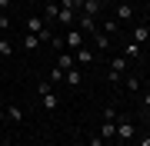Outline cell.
<instances>
[{
    "instance_id": "obj_9",
    "label": "cell",
    "mask_w": 150,
    "mask_h": 146,
    "mask_svg": "<svg viewBox=\"0 0 150 146\" xmlns=\"http://www.w3.org/2000/svg\"><path fill=\"white\" fill-rule=\"evenodd\" d=\"M120 57H127V60H140V57H144V47H140V43H134V40H130V43L123 47V53H120Z\"/></svg>"
},
{
    "instance_id": "obj_15",
    "label": "cell",
    "mask_w": 150,
    "mask_h": 146,
    "mask_svg": "<svg viewBox=\"0 0 150 146\" xmlns=\"http://www.w3.org/2000/svg\"><path fill=\"white\" fill-rule=\"evenodd\" d=\"M4 113H7V119H10V123H20V119H23V110L17 106V103H10V106H7Z\"/></svg>"
},
{
    "instance_id": "obj_8",
    "label": "cell",
    "mask_w": 150,
    "mask_h": 146,
    "mask_svg": "<svg viewBox=\"0 0 150 146\" xmlns=\"http://www.w3.org/2000/svg\"><path fill=\"white\" fill-rule=\"evenodd\" d=\"M74 60H77V66H90V63H93V50H90V47H80Z\"/></svg>"
},
{
    "instance_id": "obj_10",
    "label": "cell",
    "mask_w": 150,
    "mask_h": 146,
    "mask_svg": "<svg viewBox=\"0 0 150 146\" xmlns=\"http://www.w3.org/2000/svg\"><path fill=\"white\" fill-rule=\"evenodd\" d=\"M147 40H150V27H147V23H137V27H134V43L144 47Z\"/></svg>"
},
{
    "instance_id": "obj_21",
    "label": "cell",
    "mask_w": 150,
    "mask_h": 146,
    "mask_svg": "<svg viewBox=\"0 0 150 146\" xmlns=\"http://www.w3.org/2000/svg\"><path fill=\"white\" fill-rule=\"evenodd\" d=\"M64 73H67V70H60V66H54V70H50V76H47V80H50V83H54V87H57V83L64 80Z\"/></svg>"
},
{
    "instance_id": "obj_14",
    "label": "cell",
    "mask_w": 150,
    "mask_h": 146,
    "mask_svg": "<svg viewBox=\"0 0 150 146\" xmlns=\"http://www.w3.org/2000/svg\"><path fill=\"white\" fill-rule=\"evenodd\" d=\"M130 17H134V3H130V0H123V3L117 7V20H130Z\"/></svg>"
},
{
    "instance_id": "obj_17",
    "label": "cell",
    "mask_w": 150,
    "mask_h": 146,
    "mask_svg": "<svg viewBox=\"0 0 150 146\" xmlns=\"http://www.w3.org/2000/svg\"><path fill=\"white\" fill-rule=\"evenodd\" d=\"M123 83H127L130 93H140V76H137V73H134V76H123Z\"/></svg>"
},
{
    "instance_id": "obj_22",
    "label": "cell",
    "mask_w": 150,
    "mask_h": 146,
    "mask_svg": "<svg viewBox=\"0 0 150 146\" xmlns=\"http://www.w3.org/2000/svg\"><path fill=\"white\" fill-rule=\"evenodd\" d=\"M60 7H67V10H74V13H80V7H83V0H64Z\"/></svg>"
},
{
    "instance_id": "obj_35",
    "label": "cell",
    "mask_w": 150,
    "mask_h": 146,
    "mask_svg": "<svg viewBox=\"0 0 150 146\" xmlns=\"http://www.w3.org/2000/svg\"><path fill=\"white\" fill-rule=\"evenodd\" d=\"M0 143H4V136H0Z\"/></svg>"
},
{
    "instance_id": "obj_23",
    "label": "cell",
    "mask_w": 150,
    "mask_h": 146,
    "mask_svg": "<svg viewBox=\"0 0 150 146\" xmlns=\"http://www.w3.org/2000/svg\"><path fill=\"white\" fill-rule=\"evenodd\" d=\"M100 33H107V37H110V33H117V20H107V23H103V30Z\"/></svg>"
},
{
    "instance_id": "obj_30",
    "label": "cell",
    "mask_w": 150,
    "mask_h": 146,
    "mask_svg": "<svg viewBox=\"0 0 150 146\" xmlns=\"http://www.w3.org/2000/svg\"><path fill=\"white\" fill-rule=\"evenodd\" d=\"M7 7H10V0H0V13H4V10H7Z\"/></svg>"
},
{
    "instance_id": "obj_26",
    "label": "cell",
    "mask_w": 150,
    "mask_h": 146,
    "mask_svg": "<svg viewBox=\"0 0 150 146\" xmlns=\"http://www.w3.org/2000/svg\"><path fill=\"white\" fill-rule=\"evenodd\" d=\"M7 27H10V17H7V13H0V33H4Z\"/></svg>"
},
{
    "instance_id": "obj_7",
    "label": "cell",
    "mask_w": 150,
    "mask_h": 146,
    "mask_svg": "<svg viewBox=\"0 0 150 146\" xmlns=\"http://www.w3.org/2000/svg\"><path fill=\"white\" fill-rule=\"evenodd\" d=\"M100 3H103V0H83L80 13H83V17H93V20H97V13H100Z\"/></svg>"
},
{
    "instance_id": "obj_4",
    "label": "cell",
    "mask_w": 150,
    "mask_h": 146,
    "mask_svg": "<svg viewBox=\"0 0 150 146\" xmlns=\"http://www.w3.org/2000/svg\"><path fill=\"white\" fill-rule=\"evenodd\" d=\"M64 47H67V50H80V47H83V30L70 27V30H67V37H64Z\"/></svg>"
},
{
    "instance_id": "obj_28",
    "label": "cell",
    "mask_w": 150,
    "mask_h": 146,
    "mask_svg": "<svg viewBox=\"0 0 150 146\" xmlns=\"http://www.w3.org/2000/svg\"><path fill=\"white\" fill-rule=\"evenodd\" d=\"M137 146H150V133H147V136H140V140H137Z\"/></svg>"
},
{
    "instance_id": "obj_29",
    "label": "cell",
    "mask_w": 150,
    "mask_h": 146,
    "mask_svg": "<svg viewBox=\"0 0 150 146\" xmlns=\"http://www.w3.org/2000/svg\"><path fill=\"white\" fill-rule=\"evenodd\" d=\"M90 146H103V140H100V136H93V140H90Z\"/></svg>"
},
{
    "instance_id": "obj_6",
    "label": "cell",
    "mask_w": 150,
    "mask_h": 146,
    "mask_svg": "<svg viewBox=\"0 0 150 146\" xmlns=\"http://www.w3.org/2000/svg\"><path fill=\"white\" fill-rule=\"evenodd\" d=\"M57 23H64V27H77V13L74 10H67V7H60V17H57Z\"/></svg>"
},
{
    "instance_id": "obj_16",
    "label": "cell",
    "mask_w": 150,
    "mask_h": 146,
    "mask_svg": "<svg viewBox=\"0 0 150 146\" xmlns=\"http://www.w3.org/2000/svg\"><path fill=\"white\" fill-rule=\"evenodd\" d=\"M60 17V3H43V20H57Z\"/></svg>"
},
{
    "instance_id": "obj_25",
    "label": "cell",
    "mask_w": 150,
    "mask_h": 146,
    "mask_svg": "<svg viewBox=\"0 0 150 146\" xmlns=\"http://www.w3.org/2000/svg\"><path fill=\"white\" fill-rule=\"evenodd\" d=\"M140 106H144V110H150V90H147V93H140Z\"/></svg>"
},
{
    "instance_id": "obj_2",
    "label": "cell",
    "mask_w": 150,
    "mask_h": 146,
    "mask_svg": "<svg viewBox=\"0 0 150 146\" xmlns=\"http://www.w3.org/2000/svg\"><path fill=\"white\" fill-rule=\"evenodd\" d=\"M127 66H130V60H127V57H113V60H110V73H107V76H110L113 83H120L123 76H127Z\"/></svg>"
},
{
    "instance_id": "obj_11",
    "label": "cell",
    "mask_w": 150,
    "mask_h": 146,
    "mask_svg": "<svg viewBox=\"0 0 150 146\" xmlns=\"http://www.w3.org/2000/svg\"><path fill=\"white\" fill-rule=\"evenodd\" d=\"M57 66H60V70H74V66H77V60L70 57L67 50H60V57H57Z\"/></svg>"
},
{
    "instance_id": "obj_33",
    "label": "cell",
    "mask_w": 150,
    "mask_h": 146,
    "mask_svg": "<svg viewBox=\"0 0 150 146\" xmlns=\"http://www.w3.org/2000/svg\"><path fill=\"white\" fill-rule=\"evenodd\" d=\"M43 3H54V0H43Z\"/></svg>"
},
{
    "instance_id": "obj_19",
    "label": "cell",
    "mask_w": 150,
    "mask_h": 146,
    "mask_svg": "<svg viewBox=\"0 0 150 146\" xmlns=\"http://www.w3.org/2000/svg\"><path fill=\"white\" fill-rule=\"evenodd\" d=\"M23 47H27V50H37V47H40V37H33V33H23Z\"/></svg>"
},
{
    "instance_id": "obj_31",
    "label": "cell",
    "mask_w": 150,
    "mask_h": 146,
    "mask_svg": "<svg viewBox=\"0 0 150 146\" xmlns=\"http://www.w3.org/2000/svg\"><path fill=\"white\" fill-rule=\"evenodd\" d=\"M110 146H123V143H120V140H110Z\"/></svg>"
},
{
    "instance_id": "obj_32",
    "label": "cell",
    "mask_w": 150,
    "mask_h": 146,
    "mask_svg": "<svg viewBox=\"0 0 150 146\" xmlns=\"http://www.w3.org/2000/svg\"><path fill=\"white\" fill-rule=\"evenodd\" d=\"M4 119H7V113H4V110H0V123H4Z\"/></svg>"
},
{
    "instance_id": "obj_3",
    "label": "cell",
    "mask_w": 150,
    "mask_h": 146,
    "mask_svg": "<svg viewBox=\"0 0 150 146\" xmlns=\"http://www.w3.org/2000/svg\"><path fill=\"white\" fill-rule=\"evenodd\" d=\"M117 140L120 143H134V119H117Z\"/></svg>"
},
{
    "instance_id": "obj_5",
    "label": "cell",
    "mask_w": 150,
    "mask_h": 146,
    "mask_svg": "<svg viewBox=\"0 0 150 146\" xmlns=\"http://www.w3.org/2000/svg\"><path fill=\"white\" fill-rule=\"evenodd\" d=\"M100 136L103 143H110V140H117V123H113V119H103V126H100Z\"/></svg>"
},
{
    "instance_id": "obj_1",
    "label": "cell",
    "mask_w": 150,
    "mask_h": 146,
    "mask_svg": "<svg viewBox=\"0 0 150 146\" xmlns=\"http://www.w3.org/2000/svg\"><path fill=\"white\" fill-rule=\"evenodd\" d=\"M23 33H33V37H40V43H50V40H54V33L47 30L43 17H27V30H23Z\"/></svg>"
},
{
    "instance_id": "obj_13",
    "label": "cell",
    "mask_w": 150,
    "mask_h": 146,
    "mask_svg": "<svg viewBox=\"0 0 150 146\" xmlns=\"http://www.w3.org/2000/svg\"><path fill=\"white\" fill-rule=\"evenodd\" d=\"M40 103H43V110H50V113H54V110H57V103H60V100H57V93H54V90H50V93H43V96H40Z\"/></svg>"
},
{
    "instance_id": "obj_27",
    "label": "cell",
    "mask_w": 150,
    "mask_h": 146,
    "mask_svg": "<svg viewBox=\"0 0 150 146\" xmlns=\"http://www.w3.org/2000/svg\"><path fill=\"white\" fill-rule=\"evenodd\" d=\"M140 119H144V126H147V133H150V110H144V113H140Z\"/></svg>"
},
{
    "instance_id": "obj_12",
    "label": "cell",
    "mask_w": 150,
    "mask_h": 146,
    "mask_svg": "<svg viewBox=\"0 0 150 146\" xmlns=\"http://www.w3.org/2000/svg\"><path fill=\"white\" fill-rule=\"evenodd\" d=\"M64 80H67V87H74V90H77V87H80V66L67 70V73H64Z\"/></svg>"
},
{
    "instance_id": "obj_34",
    "label": "cell",
    "mask_w": 150,
    "mask_h": 146,
    "mask_svg": "<svg viewBox=\"0 0 150 146\" xmlns=\"http://www.w3.org/2000/svg\"><path fill=\"white\" fill-rule=\"evenodd\" d=\"M147 90H150V80H147Z\"/></svg>"
},
{
    "instance_id": "obj_24",
    "label": "cell",
    "mask_w": 150,
    "mask_h": 146,
    "mask_svg": "<svg viewBox=\"0 0 150 146\" xmlns=\"http://www.w3.org/2000/svg\"><path fill=\"white\" fill-rule=\"evenodd\" d=\"M37 93H40V96H43V93H50V80H40V83H37Z\"/></svg>"
},
{
    "instance_id": "obj_18",
    "label": "cell",
    "mask_w": 150,
    "mask_h": 146,
    "mask_svg": "<svg viewBox=\"0 0 150 146\" xmlns=\"http://www.w3.org/2000/svg\"><path fill=\"white\" fill-rule=\"evenodd\" d=\"M93 43L100 47V50H107V47H110V40H107V33H100V30H93Z\"/></svg>"
},
{
    "instance_id": "obj_20",
    "label": "cell",
    "mask_w": 150,
    "mask_h": 146,
    "mask_svg": "<svg viewBox=\"0 0 150 146\" xmlns=\"http://www.w3.org/2000/svg\"><path fill=\"white\" fill-rule=\"evenodd\" d=\"M10 53H13V43L7 37H0V57H10Z\"/></svg>"
}]
</instances>
